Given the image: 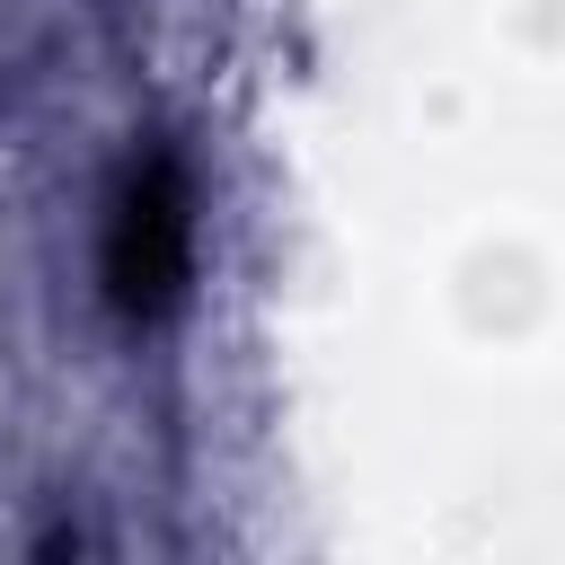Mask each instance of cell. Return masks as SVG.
<instances>
[{
	"label": "cell",
	"mask_w": 565,
	"mask_h": 565,
	"mask_svg": "<svg viewBox=\"0 0 565 565\" xmlns=\"http://www.w3.org/2000/svg\"><path fill=\"white\" fill-rule=\"evenodd\" d=\"M177 238H185L177 185H168V168H150V185H132V203L115 221V300L124 309H159L177 291Z\"/></svg>",
	"instance_id": "cell-1"
}]
</instances>
